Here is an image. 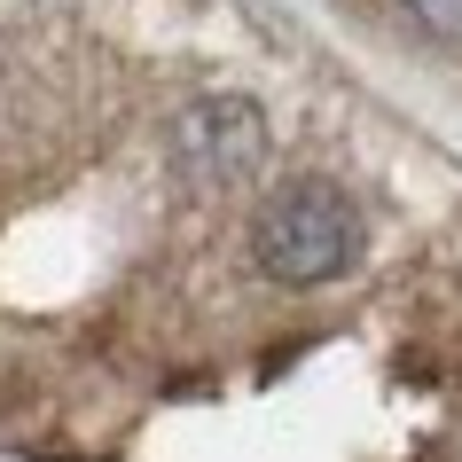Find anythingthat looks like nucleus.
Returning a JSON list of instances; mask_svg holds the SVG:
<instances>
[{
	"label": "nucleus",
	"mask_w": 462,
	"mask_h": 462,
	"mask_svg": "<svg viewBox=\"0 0 462 462\" xmlns=\"http://www.w3.org/2000/svg\"><path fill=\"white\" fill-rule=\"evenodd\" d=\"M415 8V24L439 32V40H462V0H408Z\"/></svg>",
	"instance_id": "obj_3"
},
{
	"label": "nucleus",
	"mask_w": 462,
	"mask_h": 462,
	"mask_svg": "<svg viewBox=\"0 0 462 462\" xmlns=\"http://www.w3.org/2000/svg\"><path fill=\"white\" fill-rule=\"evenodd\" d=\"M353 251H361V212L337 180H282L251 219V259L282 291L337 282L353 267Z\"/></svg>",
	"instance_id": "obj_1"
},
{
	"label": "nucleus",
	"mask_w": 462,
	"mask_h": 462,
	"mask_svg": "<svg viewBox=\"0 0 462 462\" xmlns=\"http://www.w3.org/2000/svg\"><path fill=\"white\" fill-rule=\"evenodd\" d=\"M172 172L196 189H236L267 157V118L251 95H196L172 110Z\"/></svg>",
	"instance_id": "obj_2"
}]
</instances>
